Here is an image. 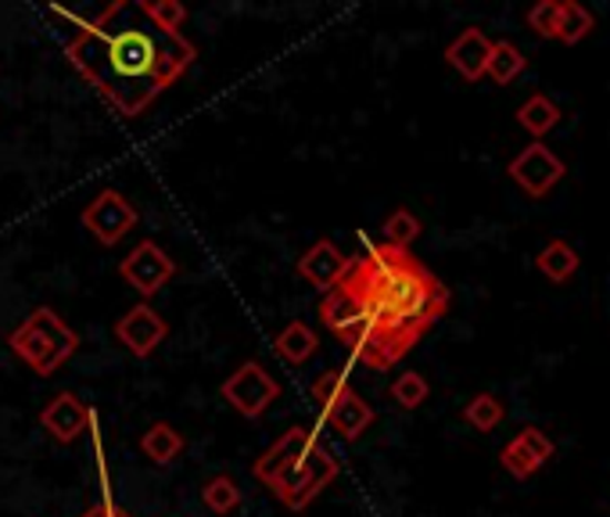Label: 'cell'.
Returning <instances> with one entry per match:
<instances>
[{
	"label": "cell",
	"instance_id": "obj_1",
	"mask_svg": "<svg viewBox=\"0 0 610 517\" xmlns=\"http://www.w3.org/2000/svg\"><path fill=\"white\" fill-rule=\"evenodd\" d=\"M69 62L80 69L101 98L126 119L148 112L194 62V48L183 37L162 33L133 0H115L101 19L65 43Z\"/></svg>",
	"mask_w": 610,
	"mask_h": 517
},
{
	"label": "cell",
	"instance_id": "obj_2",
	"mask_svg": "<svg viewBox=\"0 0 610 517\" xmlns=\"http://www.w3.org/2000/svg\"><path fill=\"white\" fill-rule=\"evenodd\" d=\"M370 327L380 371H392L449 310V287L427 270L414 252L370 245L353 258L345 281Z\"/></svg>",
	"mask_w": 610,
	"mask_h": 517
},
{
	"label": "cell",
	"instance_id": "obj_3",
	"mask_svg": "<svg viewBox=\"0 0 610 517\" xmlns=\"http://www.w3.org/2000/svg\"><path fill=\"white\" fill-rule=\"evenodd\" d=\"M11 353L19 356L33 374L54 377L80 348V334H75L51 306H37L26 321L11 331Z\"/></svg>",
	"mask_w": 610,
	"mask_h": 517
},
{
	"label": "cell",
	"instance_id": "obj_4",
	"mask_svg": "<svg viewBox=\"0 0 610 517\" xmlns=\"http://www.w3.org/2000/svg\"><path fill=\"white\" fill-rule=\"evenodd\" d=\"M309 395L319 406V417H324L331 428L345 438V443H356V438L374 424V406L345 382L342 371L319 374L316 382L309 385Z\"/></svg>",
	"mask_w": 610,
	"mask_h": 517
},
{
	"label": "cell",
	"instance_id": "obj_5",
	"mask_svg": "<svg viewBox=\"0 0 610 517\" xmlns=\"http://www.w3.org/2000/svg\"><path fill=\"white\" fill-rule=\"evenodd\" d=\"M334 478H338V460H334L324 446H313L292 470H284L270 489L277 493V499L287 510H305Z\"/></svg>",
	"mask_w": 610,
	"mask_h": 517
},
{
	"label": "cell",
	"instance_id": "obj_6",
	"mask_svg": "<svg viewBox=\"0 0 610 517\" xmlns=\"http://www.w3.org/2000/svg\"><path fill=\"white\" fill-rule=\"evenodd\" d=\"M220 395L237 409L241 417L255 420V417H263L266 409L281 399V385H277V377L263 367V363L248 359V363H241V367L220 385Z\"/></svg>",
	"mask_w": 610,
	"mask_h": 517
},
{
	"label": "cell",
	"instance_id": "obj_7",
	"mask_svg": "<svg viewBox=\"0 0 610 517\" xmlns=\"http://www.w3.org/2000/svg\"><path fill=\"white\" fill-rule=\"evenodd\" d=\"M80 220H83V226L101 241L104 249H112L136 226V209H133V202L126 194L104 187L94 202L83 209Z\"/></svg>",
	"mask_w": 610,
	"mask_h": 517
},
{
	"label": "cell",
	"instance_id": "obj_8",
	"mask_svg": "<svg viewBox=\"0 0 610 517\" xmlns=\"http://www.w3.org/2000/svg\"><path fill=\"white\" fill-rule=\"evenodd\" d=\"M122 281H126L136 295H159L165 284L173 281L176 273V258H170V252H165L162 245H155V241H141L126 258H122Z\"/></svg>",
	"mask_w": 610,
	"mask_h": 517
},
{
	"label": "cell",
	"instance_id": "obj_9",
	"mask_svg": "<svg viewBox=\"0 0 610 517\" xmlns=\"http://www.w3.org/2000/svg\"><path fill=\"white\" fill-rule=\"evenodd\" d=\"M563 173H568V170H563V162L539 141L528 144L521 155L510 162L514 184L521 187L525 194H531V197H546L563 180Z\"/></svg>",
	"mask_w": 610,
	"mask_h": 517
},
{
	"label": "cell",
	"instance_id": "obj_10",
	"mask_svg": "<svg viewBox=\"0 0 610 517\" xmlns=\"http://www.w3.org/2000/svg\"><path fill=\"white\" fill-rule=\"evenodd\" d=\"M165 334H170V324L162 321L159 310H151L148 302H141V306L126 310L115 321V338L130 348V356L136 359H148L155 348L165 342Z\"/></svg>",
	"mask_w": 610,
	"mask_h": 517
},
{
	"label": "cell",
	"instance_id": "obj_11",
	"mask_svg": "<svg viewBox=\"0 0 610 517\" xmlns=\"http://www.w3.org/2000/svg\"><path fill=\"white\" fill-rule=\"evenodd\" d=\"M40 424L51 438H58V443H75V438L94 424V409H90L75 392H61L43 406Z\"/></svg>",
	"mask_w": 610,
	"mask_h": 517
},
{
	"label": "cell",
	"instance_id": "obj_12",
	"mask_svg": "<svg viewBox=\"0 0 610 517\" xmlns=\"http://www.w3.org/2000/svg\"><path fill=\"white\" fill-rule=\"evenodd\" d=\"M313 446H316V438H313L309 428H292V432H284V435L277 438V443H273V446L252 464L255 481L273 485V481H277V478L284 475V470H292Z\"/></svg>",
	"mask_w": 610,
	"mask_h": 517
},
{
	"label": "cell",
	"instance_id": "obj_13",
	"mask_svg": "<svg viewBox=\"0 0 610 517\" xmlns=\"http://www.w3.org/2000/svg\"><path fill=\"white\" fill-rule=\"evenodd\" d=\"M348 266H353V258H348L334 241H316V245L298 258V273L319 292H331V287H338L345 281Z\"/></svg>",
	"mask_w": 610,
	"mask_h": 517
},
{
	"label": "cell",
	"instance_id": "obj_14",
	"mask_svg": "<svg viewBox=\"0 0 610 517\" xmlns=\"http://www.w3.org/2000/svg\"><path fill=\"white\" fill-rule=\"evenodd\" d=\"M488 54H492V40H488L478 26H470L446 48V62L460 72L467 83H478L485 75Z\"/></svg>",
	"mask_w": 610,
	"mask_h": 517
},
{
	"label": "cell",
	"instance_id": "obj_15",
	"mask_svg": "<svg viewBox=\"0 0 610 517\" xmlns=\"http://www.w3.org/2000/svg\"><path fill=\"white\" fill-rule=\"evenodd\" d=\"M316 334L309 324H302V321H292L287 324L277 338H273V353H277L281 363H287V367H302V363H309L316 356Z\"/></svg>",
	"mask_w": 610,
	"mask_h": 517
},
{
	"label": "cell",
	"instance_id": "obj_16",
	"mask_svg": "<svg viewBox=\"0 0 610 517\" xmlns=\"http://www.w3.org/2000/svg\"><path fill=\"white\" fill-rule=\"evenodd\" d=\"M319 321H324L334 334H345L348 327L363 321V310L353 298V292H348L345 284H338V287H331V292H324V302H319Z\"/></svg>",
	"mask_w": 610,
	"mask_h": 517
},
{
	"label": "cell",
	"instance_id": "obj_17",
	"mask_svg": "<svg viewBox=\"0 0 610 517\" xmlns=\"http://www.w3.org/2000/svg\"><path fill=\"white\" fill-rule=\"evenodd\" d=\"M183 435L173 428V424H165V420H155L151 428L141 435V453L148 456L151 464H159V467H170L176 456L183 453Z\"/></svg>",
	"mask_w": 610,
	"mask_h": 517
},
{
	"label": "cell",
	"instance_id": "obj_18",
	"mask_svg": "<svg viewBox=\"0 0 610 517\" xmlns=\"http://www.w3.org/2000/svg\"><path fill=\"white\" fill-rule=\"evenodd\" d=\"M536 266L542 270V277H549L553 284H563V281H571L578 266H582V258H578V252L568 245L563 237H553L549 245L536 255Z\"/></svg>",
	"mask_w": 610,
	"mask_h": 517
},
{
	"label": "cell",
	"instance_id": "obj_19",
	"mask_svg": "<svg viewBox=\"0 0 610 517\" xmlns=\"http://www.w3.org/2000/svg\"><path fill=\"white\" fill-rule=\"evenodd\" d=\"M528 69V58L525 51L517 48L510 40H496L492 43V54H488V65H485V75L499 87H510L517 75Z\"/></svg>",
	"mask_w": 610,
	"mask_h": 517
},
{
	"label": "cell",
	"instance_id": "obj_20",
	"mask_svg": "<svg viewBox=\"0 0 610 517\" xmlns=\"http://www.w3.org/2000/svg\"><path fill=\"white\" fill-rule=\"evenodd\" d=\"M517 123H521L531 136H546L549 130H553L560 123V109H557V101L553 98H546V94H531L521 109H517Z\"/></svg>",
	"mask_w": 610,
	"mask_h": 517
},
{
	"label": "cell",
	"instance_id": "obj_21",
	"mask_svg": "<svg viewBox=\"0 0 610 517\" xmlns=\"http://www.w3.org/2000/svg\"><path fill=\"white\" fill-rule=\"evenodd\" d=\"M592 29H597V19H592V11L586 4H578V0H563L557 40H563V43H582L592 33Z\"/></svg>",
	"mask_w": 610,
	"mask_h": 517
},
{
	"label": "cell",
	"instance_id": "obj_22",
	"mask_svg": "<svg viewBox=\"0 0 610 517\" xmlns=\"http://www.w3.org/2000/svg\"><path fill=\"white\" fill-rule=\"evenodd\" d=\"M502 417H507V406H502L499 395H492V392H478L475 399L464 406V420L475 432H492V428H499Z\"/></svg>",
	"mask_w": 610,
	"mask_h": 517
},
{
	"label": "cell",
	"instance_id": "obj_23",
	"mask_svg": "<svg viewBox=\"0 0 610 517\" xmlns=\"http://www.w3.org/2000/svg\"><path fill=\"white\" fill-rule=\"evenodd\" d=\"M202 504L212 514H234L241 507V485L231 475H216L212 481H205L202 489Z\"/></svg>",
	"mask_w": 610,
	"mask_h": 517
},
{
	"label": "cell",
	"instance_id": "obj_24",
	"mask_svg": "<svg viewBox=\"0 0 610 517\" xmlns=\"http://www.w3.org/2000/svg\"><path fill=\"white\" fill-rule=\"evenodd\" d=\"M380 231H385V245L409 252V245H414V241L420 237L424 226H420V220L409 209H395L392 216L385 220V226H380Z\"/></svg>",
	"mask_w": 610,
	"mask_h": 517
},
{
	"label": "cell",
	"instance_id": "obj_25",
	"mask_svg": "<svg viewBox=\"0 0 610 517\" xmlns=\"http://www.w3.org/2000/svg\"><path fill=\"white\" fill-rule=\"evenodd\" d=\"M141 8H144L148 19L170 37H180L183 22H187V8H183L180 0H144Z\"/></svg>",
	"mask_w": 610,
	"mask_h": 517
},
{
	"label": "cell",
	"instance_id": "obj_26",
	"mask_svg": "<svg viewBox=\"0 0 610 517\" xmlns=\"http://www.w3.org/2000/svg\"><path fill=\"white\" fill-rule=\"evenodd\" d=\"M427 392L431 388H427L424 374H417V371H406L392 382V399L399 403L403 409H417L427 399Z\"/></svg>",
	"mask_w": 610,
	"mask_h": 517
},
{
	"label": "cell",
	"instance_id": "obj_27",
	"mask_svg": "<svg viewBox=\"0 0 610 517\" xmlns=\"http://www.w3.org/2000/svg\"><path fill=\"white\" fill-rule=\"evenodd\" d=\"M560 8H563V0H539L536 8L528 11V26H531V33H539V37H557V26H560Z\"/></svg>",
	"mask_w": 610,
	"mask_h": 517
},
{
	"label": "cell",
	"instance_id": "obj_28",
	"mask_svg": "<svg viewBox=\"0 0 610 517\" xmlns=\"http://www.w3.org/2000/svg\"><path fill=\"white\" fill-rule=\"evenodd\" d=\"M517 443L525 446V453H528L539 467L549 460V456H553V438H549L542 428H536V424H528V428L517 432Z\"/></svg>",
	"mask_w": 610,
	"mask_h": 517
},
{
	"label": "cell",
	"instance_id": "obj_29",
	"mask_svg": "<svg viewBox=\"0 0 610 517\" xmlns=\"http://www.w3.org/2000/svg\"><path fill=\"white\" fill-rule=\"evenodd\" d=\"M499 464L507 467L514 478H531V475H536V470H539V464L531 460V456L525 453V446L517 443V438H514V443L502 446V453H499Z\"/></svg>",
	"mask_w": 610,
	"mask_h": 517
},
{
	"label": "cell",
	"instance_id": "obj_30",
	"mask_svg": "<svg viewBox=\"0 0 610 517\" xmlns=\"http://www.w3.org/2000/svg\"><path fill=\"white\" fill-rule=\"evenodd\" d=\"M83 517H130L126 510H119L115 504H112V499H104V504H98V507H90Z\"/></svg>",
	"mask_w": 610,
	"mask_h": 517
}]
</instances>
